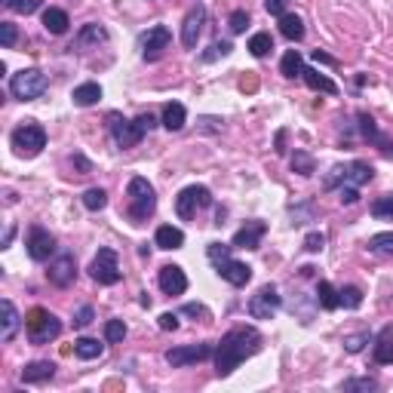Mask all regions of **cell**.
<instances>
[{
	"instance_id": "1",
	"label": "cell",
	"mask_w": 393,
	"mask_h": 393,
	"mask_svg": "<svg viewBox=\"0 0 393 393\" xmlns=\"http://www.w3.org/2000/svg\"><path fill=\"white\" fill-rule=\"evenodd\" d=\"M261 350V332L252 326H237L218 341L215 348V375L218 378H228L243 359H249L252 353Z\"/></svg>"
},
{
	"instance_id": "2",
	"label": "cell",
	"mask_w": 393,
	"mask_h": 393,
	"mask_svg": "<svg viewBox=\"0 0 393 393\" xmlns=\"http://www.w3.org/2000/svg\"><path fill=\"white\" fill-rule=\"evenodd\" d=\"M126 197H129L126 215L135 221V225H142V221H148L151 215H154V209H157V194H154V184H151L148 179H142V175H135V179H129Z\"/></svg>"
},
{
	"instance_id": "3",
	"label": "cell",
	"mask_w": 393,
	"mask_h": 393,
	"mask_svg": "<svg viewBox=\"0 0 393 393\" xmlns=\"http://www.w3.org/2000/svg\"><path fill=\"white\" fill-rule=\"evenodd\" d=\"M25 332L31 344H50L61 335V320L46 311V307H34L25 317Z\"/></svg>"
},
{
	"instance_id": "4",
	"label": "cell",
	"mask_w": 393,
	"mask_h": 393,
	"mask_svg": "<svg viewBox=\"0 0 393 393\" xmlns=\"http://www.w3.org/2000/svg\"><path fill=\"white\" fill-rule=\"evenodd\" d=\"M375 179V169L363 163V160H353L348 166H332V172L326 175V191L335 188H363Z\"/></svg>"
},
{
	"instance_id": "5",
	"label": "cell",
	"mask_w": 393,
	"mask_h": 393,
	"mask_svg": "<svg viewBox=\"0 0 393 393\" xmlns=\"http://www.w3.org/2000/svg\"><path fill=\"white\" fill-rule=\"evenodd\" d=\"M10 142H13V151L19 154V157H37V154L46 148V129L34 120H25L22 126L13 129Z\"/></svg>"
},
{
	"instance_id": "6",
	"label": "cell",
	"mask_w": 393,
	"mask_h": 393,
	"mask_svg": "<svg viewBox=\"0 0 393 393\" xmlns=\"http://www.w3.org/2000/svg\"><path fill=\"white\" fill-rule=\"evenodd\" d=\"M46 87H50V80H46L43 71H37V68H22L19 74H13L10 80V92L13 98H19V102H34V98H40Z\"/></svg>"
},
{
	"instance_id": "7",
	"label": "cell",
	"mask_w": 393,
	"mask_h": 393,
	"mask_svg": "<svg viewBox=\"0 0 393 393\" xmlns=\"http://www.w3.org/2000/svg\"><path fill=\"white\" fill-rule=\"evenodd\" d=\"M89 276L98 283V286H117L120 283V261H117V252L114 249H98V255L92 258V265H89Z\"/></svg>"
},
{
	"instance_id": "8",
	"label": "cell",
	"mask_w": 393,
	"mask_h": 393,
	"mask_svg": "<svg viewBox=\"0 0 393 393\" xmlns=\"http://www.w3.org/2000/svg\"><path fill=\"white\" fill-rule=\"evenodd\" d=\"M206 206H212V194L209 188H203V184H188L184 191H179V197H175V212H179V218H194L197 209H206Z\"/></svg>"
},
{
	"instance_id": "9",
	"label": "cell",
	"mask_w": 393,
	"mask_h": 393,
	"mask_svg": "<svg viewBox=\"0 0 393 393\" xmlns=\"http://www.w3.org/2000/svg\"><path fill=\"white\" fill-rule=\"evenodd\" d=\"M215 357V348L212 344H181V348H172L166 350V363L172 369H181V366H194V363H203V359Z\"/></svg>"
},
{
	"instance_id": "10",
	"label": "cell",
	"mask_w": 393,
	"mask_h": 393,
	"mask_svg": "<svg viewBox=\"0 0 393 393\" xmlns=\"http://www.w3.org/2000/svg\"><path fill=\"white\" fill-rule=\"evenodd\" d=\"M111 135H114V142H117V148H135L138 142L144 138V129H142V123L138 120H123L120 114H111Z\"/></svg>"
},
{
	"instance_id": "11",
	"label": "cell",
	"mask_w": 393,
	"mask_h": 393,
	"mask_svg": "<svg viewBox=\"0 0 393 393\" xmlns=\"http://www.w3.org/2000/svg\"><path fill=\"white\" fill-rule=\"evenodd\" d=\"M280 292L274 286H261L255 295L249 298V317L255 320H274V313L280 311Z\"/></svg>"
},
{
	"instance_id": "12",
	"label": "cell",
	"mask_w": 393,
	"mask_h": 393,
	"mask_svg": "<svg viewBox=\"0 0 393 393\" xmlns=\"http://www.w3.org/2000/svg\"><path fill=\"white\" fill-rule=\"evenodd\" d=\"M203 25H206V6L203 3H194L188 10V15H184L181 22V43L188 46V50H194L200 34H203Z\"/></svg>"
},
{
	"instance_id": "13",
	"label": "cell",
	"mask_w": 393,
	"mask_h": 393,
	"mask_svg": "<svg viewBox=\"0 0 393 393\" xmlns=\"http://www.w3.org/2000/svg\"><path fill=\"white\" fill-rule=\"evenodd\" d=\"M25 246H28V255L34 261H50V255L56 252V237L43 228H31Z\"/></svg>"
},
{
	"instance_id": "14",
	"label": "cell",
	"mask_w": 393,
	"mask_h": 393,
	"mask_svg": "<svg viewBox=\"0 0 393 393\" xmlns=\"http://www.w3.org/2000/svg\"><path fill=\"white\" fill-rule=\"evenodd\" d=\"M169 40H172V34H169L166 25H154L148 34H142V59L144 61H154L160 59V52L169 46Z\"/></svg>"
},
{
	"instance_id": "15",
	"label": "cell",
	"mask_w": 393,
	"mask_h": 393,
	"mask_svg": "<svg viewBox=\"0 0 393 393\" xmlns=\"http://www.w3.org/2000/svg\"><path fill=\"white\" fill-rule=\"evenodd\" d=\"M265 234H267V225H265V221L252 218V221H246V225L234 234L230 246H234V249H258V246H261V237H265Z\"/></svg>"
},
{
	"instance_id": "16",
	"label": "cell",
	"mask_w": 393,
	"mask_h": 393,
	"mask_svg": "<svg viewBox=\"0 0 393 393\" xmlns=\"http://www.w3.org/2000/svg\"><path fill=\"white\" fill-rule=\"evenodd\" d=\"M46 276H50V283H52V286H59V289L71 286L74 276H77V261H74V255H68V252H65V255H59V258L50 265Z\"/></svg>"
},
{
	"instance_id": "17",
	"label": "cell",
	"mask_w": 393,
	"mask_h": 393,
	"mask_svg": "<svg viewBox=\"0 0 393 393\" xmlns=\"http://www.w3.org/2000/svg\"><path fill=\"white\" fill-rule=\"evenodd\" d=\"M215 274L225 283H230V286H246V283L252 280V267L243 265V261H234V258L218 261V265H215Z\"/></svg>"
},
{
	"instance_id": "18",
	"label": "cell",
	"mask_w": 393,
	"mask_h": 393,
	"mask_svg": "<svg viewBox=\"0 0 393 393\" xmlns=\"http://www.w3.org/2000/svg\"><path fill=\"white\" fill-rule=\"evenodd\" d=\"M160 289L166 292V295H184V289H188V276L179 265H166L160 267Z\"/></svg>"
},
{
	"instance_id": "19",
	"label": "cell",
	"mask_w": 393,
	"mask_h": 393,
	"mask_svg": "<svg viewBox=\"0 0 393 393\" xmlns=\"http://www.w3.org/2000/svg\"><path fill=\"white\" fill-rule=\"evenodd\" d=\"M107 40V31L102 25H96V22H89V25L80 28V34L74 37V46L71 50H87V46H98Z\"/></svg>"
},
{
	"instance_id": "20",
	"label": "cell",
	"mask_w": 393,
	"mask_h": 393,
	"mask_svg": "<svg viewBox=\"0 0 393 393\" xmlns=\"http://www.w3.org/2000/svg\"><path fill=\"white\" fill-rule=\"evenodd\" d=\"M56 375V366L50 359H37V363H28L22 369V381L25 384H40V381H50Z\"/></svg>"
},
{
	"instance_id": "21",
	"label": "cell",
	"mask_w": 393,
	"mask_h": 393,
	"mask_svg": "<svg viewBox=\"0 0 393 393\" xmlns=\"http://www.w3.org/2000/svg\"><path fill=\"white\" fill-rule=\"evenodd\" d=\"M375 363H381V366H393V326L387 329H381V335L375 338Z\"/></svg>"
},
{
	"instance_id": "22",
	"label": "cell",
	"mask_w": 393,
	"mask_h": 393,
	"mask_svg": "<svg viewBox=\"0 0 393 393\" xmlns=\"http://www.w3.org/2000/svg\"><path fill=\"white\" fill-rule=\"evenodd\" d=\"M0 311H3V320H0V338H3V341H13L22 317H19V311H15V304L10 302V298L0 304Z\"/></svg>"
},
{
	"instance_id": "23",
	"label": "cell",
	"mask_w": 393,
	"mask_h": 393,
	"mask_svg": "<svg viewBox=\"0 0 393 393\" xmlns=\"http://www.w3.org/2000/svg\"><path fill=\"white\" fill-rule=\"evenodd\" d=\"M68 25H71V19H68L65 10H59V6H46L43 10V28L50 34H65Z\"/></svg>"
},
{
	"instance_id": "24",
	"label": "cell",
	"mask_w": 393,
	"mask_h": 393,
	"mask_svg": "<svg viewBox=\"0 0 393 393\" xmlns=\"http://www.w3.org/2000/svg\"><path fill=\"white\" fill-rule=\"evenodd\" d=\"M154 243H157L160 249H181V246H184V234H181V228L163 225V228H157V234H154Z\"/></svg>"
},
{
	"instance_id": "25",
	"label": "cell",
	"mask_w": 393,
	"mask_h": 393,
	"mask_svg": "<svg viewBox=\"0 0 393 393\" xmlns=\"http://www.w3.org/2000/svg\"><path fill=\"white\" fill-rule=\"evenodd\" d=\"M302 80L307 83L311 89H317V92H326V96H335L338 87H335V80H329L326 74H320L317 68H304V74H302Z\"/></svg>"
},
{
	"instance_id": "26",
	"label": "cell",
	"mask_w": 393,
	"mask_h": 393,
	"mask_svg": "<svg viewBox=\"0 0 393 393\" xmlns=\"http://www.w3.org/2000/svg\"><path fill=\"white\" fill-rule=\"evenodd\" d=\"M71 98H74L77 107H89L102 98V87H98V83H80V87H74Z\"/></svg>"
},
{
	"instance_id": "27",
	"label": "cell",
	"mask_w": 393,
	"mask_h": 393,
	"mask_svg": "<svg viewBox=\"0 0 393 393\" xmlns=\"http://www.w3.org/2000/svg\"><path fill=\"white\" fill-rule=\"evenodd\" d=\"M184 120H188V111H184L181 102H169L163 107V126L169 129V133H179V129L184 126Z\"/></svg>"
},
{
	"instance_id": "28",
	"label": "cell",
	"mask_w": 393,
	"mask_h": 393,
	"mask_svg": "<svg viewBox=\"0 0 393 393\" xmlns=\"http://www.w3.org/2000/svg\"><path fill=\"white\" fill-rule=\"evenodd\" d=\"M280 34L286 37V40L298 43L304 37V22L298 19V15H292V13H283L280 15Z\"/></svg>"
},
{
	"instance_id": "29",
	"label": "cell",
	"mask_w": 393,
	"mask_h": 393,
	"mask_svg": "<svg viewBox=\"0 0 393 393\" xmlns=\"http://www.w3.org/2000/svg\"><path fill=\"white\" fill-rule=\"evenodd\" d=\"M280 74L289 77V80L302 77V74H304V59H302V52H298V50H289L286 56H283V61H280Z\"/></svg>"
},
{
	"instance_id": "30",
	"label": "cell",
	"mask_w": 393,
	"mask_h": 393,
	"mask_svg": "<svg viewBox=\"0 0 393 393\" xmlns=\"http://www.w3.org/2000/svg\"><path fill=\"white\" fill-rule=\"evenodd\" d=\"M317 302L322 311H335V307H341V302H338V289L332 286V283H326V280H320V286H317Z\"/></svg>"
},
{
	"instance_id": "31",
	"label": "cell",
	"mask_w": 393,
	"mask_h": 393,
	"mask_svg": "<svg viewBox=\"0 0 393 393\" xmlns=\"http://www.w3.org/2000/svg\"><path fill=\"white\" fill-rule=\"evenodd\" d=\"M74 353L80 359H98L105 353V344H98L96 338H80V341L74 344Z\"/></svg>"
},
{
	"instance_id": "32",
	"label": "cell",
	"mask_w": 393,
	"mask_h": 393,
	"mask_svg": "<svg viewBox=\"0 0 393 393\" xmlns=\"http://www.w3.org/2000/svg\"><path fill=\"white\" fill-rule=\"evenodd\" d=\"M369 252H375V255H390V258H393V230H384V234L369 237Z\"/></svg>"
},
{
	"instance_id": "33",
	"label": "cell",
	"mask_w": 393,
	"mask_h": 393,
	"mask_svg": "<svg viewBox=\"0 0 393 393\" xmlns=\"http://www.w3.org/2000/svg\"><path fill=\"white\" fill-rule=\"evenodd\" d=\"M274 50V37L267 34V31H258V34H252V40H249V52L255 59H265L267 52Z\"/></svg>"
},
{
	"instance_id": "34",
	"label": "cell",
	"mask_w": 393,
	"mask_h": 393,
	"mask_svg": "<svg viewBox=\"0 0 393 393\" xmlns=\"http://www.w3.org/2000/svg\"><path fill=\"white\" fill-rule=\"evenodd\" d=\"M313 169H317V163H313V157L307 151H295V154H292V172L313 175Z\"/></svg>"
},
{
	"instance_id": "35",
	"label": "cell",
	"mask_w": 393,
	"mask_h": 393,
	"mask_svg": "<svg viewBox=\"0 0 393 393\" xmlns=\"http://www.w3.org/2000/svg\"><path fill=\"white\" fill-rule=\"evenodd\" d=\"M338 302H341V307H348V311H357L363 304V292L357 286H344V289H338Z\"/></svg>"
},
{
	"instance_id": "36",
	"label": "cell",
	"mask_w": 393,
	"mask_h": 393,
	"mask_svg": "<svg viewBox=\"0 0 393 393\" xmlns=\"http://www.w3.org/2000/svg\"><path fill=\"white\" fill-rule=\"evenodd\" d=\"M83 206H87L89 212H98V209H105L107 206V194L102 188H89L87 194H83Z\"/></svg>"
},
{
	"instance_id": "37",
	"label": "cell",
	"mask_w": 393,
	"mask_h": 393,
	"mask_svg": "<svg viewBox=\"0 0 393 393\" xmlns=\"http://www.w3.org/2000/svg\"><path fill=\"white\" fill-rule=\"evenodd\" d=\"M123 338H126V322L123 320H107L105 322V341L123 344Z\"/></svg>"
},
{
	"instance_id": "38",
	"label": "cell",
	"mask_w": 393,
	"mask_h": 393,
	"mask_svg": "<svg viewBox=\"0 0 393 393\" xmlns=\"http://www.w3.org/2000/svg\"><path fill=\"white\" fill-rule=\"evenodd\" d=\"M372 215L381 221H393V197H381L372 203Z\"/></svg>"
},
{
	"instance_id": "39",
	"label": "cell",
	"mask_w": 393,
	"mask_h": 393,
	"mask_svg": "<svg viewBox=\"0 0 393 393\" xmlns=\"http://www.w3.org/2000/svg\"><path fill=\"white\" fill-rule=\"evenodd\" d=\"M230 50H234V46H230V40H215L209 50L203 52V61H215V59H225V56H230Z\"/></svg>"
},
{
	"instance_id": "40",
	"label": "cell",
	"mask_w": 393,
	"mask_h": 393,
	"mask_svg": "<svg viewBox=\"0 0 393 393\" xmlns=\"http://www.w3.org/2000/svg\"><path fill=\"white\" fill-rule=\"evenodd\" d=\"M246 25H249V13L246 10H234L230 13V19H228V28L234 31V34H243Z\"/></svg>"
},
{
	"instance_id": "41",
	"label": "cell",
	"mask_w": 393,
	"mask_h": 393,
	"mask_svg": "<svg viewBox=\"0 0 393 393\" xmlns=\"http://www.w3.org/2000/svg\"><path fill=\"white\" fill-rule=\"evenodd\" d=\"M366 344H369V332H357V335L344 338V350H348V353H359Z\"/></svg>"
},
{
	"instance_id": "42",
	"label": "cell",
	"mask_w": 393,
	"mask_h": 393,
	"mask_svg": "<svg viewBox=\"0 0 393 393\" xmlns=\"http://www.w3.org/2000/svg\"><path fill=\"white\" fill-rule=\"evenodd\" d=\"M230 249H234V246H225V243H209V249H206V255H209V261H212V265H218V261L230 258Z\"/></svg>"
},
{
	"instance_id": "43",
	"label": "cell",
	"mask_w": 393,
	"mask_h": 393,
	"mask_svg": "<svg viewBox=\"0 0 393 393\" xmlns=\"http://www.w3.org/2000/svg\"><path fill=\"white\" fill-rule=\"evenodd\" d=\"M359 133H363V138H372V142H381L378 138V129H375V120L369 117V114H359Z\"/></svg>"
},
{
	"instance_id": "44",
	"label": "cell",
	"mask_w": 393,
	"mask_h": 393,
	"mask_svg": "<svg viewBox=\"0 0 393 393\" xmlns=\"http://www.w3.org/2000/svg\"><path fill=\"white\" fill-rule=\"evenodd\" d=\"M322 246H326V234H320V230H311V234L304 237V249L307 252H322Z\"/></svg>"
},
{
	"instance_id": "45",
	"label": "cell",
	"mask_w": 393,
	"mask_h": 393,
	"mask_svg": "<svg viewBox=\"0 0 393 393\" xmlns=\"http://www.w3.org/2000/svg\"><path fill=\"white\" fill-rule=\"evenodd\" d=\"M13 43H15V25L13 22H0V46L10 50Z\"/></svg>"
},
{
	"instance_id": "46",
	"label": "cell",
	"mask_w": 393,
	"mask_h": 393,
	"mask_svg": "<svg viewBox=\"0 0 393 393\" xmlns=\"http://www.w3.org/2000/svg\"><path fill=\"white\" fill-rule=\"evenodd\" d=\"M344 390H378V381L375 378H350V381H344Z\"/></svg>"
},
{
	"instance_id": "47",
	"label": "cell",
	"mask_w": 393,
	"mask_h": 393,
	"mask_svg": "<svg viewBox=\"0 0 393 393\" xmlns=\"http://www.w3.org/2000/svg\"><path fill=\"white\" fill-rule=\"evenodd\" d=\"M92 317H96V311H92V307H89V304H83V307H80V311H77V313H74V326H77V329H83V326H89V322H92Z\"/></svg>"
},
{
	"instance_id": "48",
	"label": "cell",
	"mask_w": 393,
	"mask_h": 393,
	"mask_svg": "<svg viewBox=\"0 0 393 393\" xmlns=\"http://www.w3.org/2000/svg\"><path fill=\"white\" fill-rule=\"evenodd\" d=\"M338 200H341L344 206H353L359 200V188H338Z\"/></svg>"
},
{
	"instance_id": "49",
	"label": "cell",
	"mask_w": 393,
	"mask_h": 393,
	"mask_svg": "<svg viewBox=\"0 0 393 393\" xmlns=\"http://www.w3.org/2000/svg\"><path fill=\"white\" fill-rule=\"evenodd\" d=\"M286 6H289V0H265V10L271 15H276V19L286 13Z\"/></svg>"
},
{
	"instance_id": "50",
	"label": "cell",
	"mask_w": 393,
	"mask_h": 393,
	"mask_svg": "<svg viewBox=\"0 0 393 393\" xmlns=\"http://www.w3.org/2000/svg\"><path fill=\"white\" fill-rule=\"evenodd\" d=\"M13 10H15V13H25V15H31V13L40 10V0H19V3H15Z\"/></svg>"
},
{
	"instance_id": "51",
	"label": "cell",
	"mask_w": 393,
	"mask_h": 393,
	"mask_svg": "<svg viewBox=\"0 0 393 393\" xmlns=\"http://www.w3.org/2000/svg\"><path fill=\"white\" fill-rule=\"evenodd\" d=\"M181 313H188V317H200V320H209V311H206L203 304H184Z\"/></svg>"
},
{
	"instance_id": "52",
	"label": "cell",
	"mask_w": 393,
	"mask_h": 393,
	"mask_svg": "<svg viewBox=\"0 0 393 393\" xmlns=\"http://www.w3.org/2000/svg\"><path fill=\"white\" fill-rule=\"evenodd\" d=\"M160 329H163V332H175V329H179V317H175V313H160Z\"/></svg>"
},
{
	"instance_id": "53",
	"label": "cell",
	"mask_w": 393,
	"mask_h": 393,
	"mask_svg": "<svg viewBox=\"0 0 393 393\" xmlns=\"http://www.w3.org/2000/svg\"><path fill=\"white\" fill-rule=\"evenodd\" d=\"M71 166H77V169H80V175H87L89 172V160L87 157H83V154H74V157H71Z\"/></svg>"
},
{
	"instance_id": "54",
	"label": "cell",
	"mask_w": 393,
	"mask_h": 393,
	"mask_svg": "<svg viewBox=\"0 0 393 393\" xmlns=\"http://www.w3.org/2000/svg\"><path fill=\"white\" fill-rule=\"evenodd\" d=\"M135 120H138V123H142V129H144V133H151V129H154V126H157V120H154V117H151V114H142V117H135Z\"/></svg>"
},
{
	"instance_id": "55",
	"label": "cell",
	"mask_w": 393,
	"mask_h": 393,
	"mask_svg": "<svg viewBox=\"0 0 393 393\" xmlns=\"http://www.w3.org/2000/svg\"><path fill=\"white\" fill-rule=\"evenodd\" d=\"M313 61H322V65H335V59H332V56H326V52H320V50L313 52Z\"/></svg>"
},
{
	"instance_id": "56",
	"label": "cell",
	"mask_w": 393,
	"mask_h": 393,
	"mask_svg": "<svg viewBox=\"0 0 393 393\" xmlns=\"http://www.w3.org/2000/svg\"><path fill=\"white\" fill-rule=\"evenodd\" d=\"M15 3H19V0H3V6H10V10H13Z\"/></svg>"
},
{
	"instance_id": "57",
	"label": "cell",
	"mask_w": 393,
	"mask_h": 393,
	"mask_svg": "<svg viewBox=\"0 0 393 393\" xmlns=\"http://www.w3.org/2000/svg\"><path fill=\"white\" fill-rule=\"evenodd\" d=\"M384 154H390V157H393V144H384Z\"/></svg>"
}]
</instances>
